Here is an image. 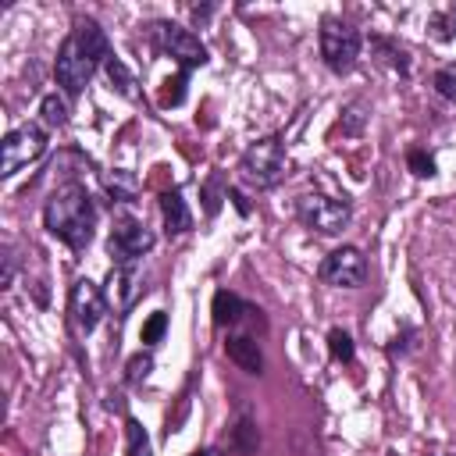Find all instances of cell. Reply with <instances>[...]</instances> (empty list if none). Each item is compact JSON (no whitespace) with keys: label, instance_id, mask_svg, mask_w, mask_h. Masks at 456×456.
Instances as JSON below:
<instances>
[{"label":"cell","instance_id":"obj_13","mask_svg":"<svg viewBox=\"0 0 456 456\" xmlns=\"http://www.w3.org/2000/svg\"><path fill=\"white\" fill-rule=\"evenodd\" d=\"M224 353H228V360H232L239 370H246V374H260V370H264L260 346H256L249 335H228Z\"/></svg>","mask_w":456,"mask_h":456},{"label":"cell","instance_id":"obj_19","mask_svg":"<svg viewBox=\"0 0 456 456\" xmlns=\"http://www.w3.org/2000/svg\"><path fill=\"white\" fill-rule=\"evenodd\" d=\"M328 349H331L335 360H346V363H349L353 353H356V349H353V338H349L342 328H331V331H328Z\"/></svg>","mask_w":456,"mask_h":456},{"label":"cell","instance_id":"obj_21","mask_svg":"<svg viewBox=\"0 0 456 456\" xmlns=\"http://www.w3.org/2000/svg\"><path fill=\"white\" fill-rule=\"evenodd\" d=\"M256 428H253V420L249 417H242L239 420V428H235V449H242V452H253L256 449Z\"/></svg>","mask_w":456,"mask_h":456},{"label":"cell","instance_id":"obj_11","mask_svg":"<svg viewBox=\"0 0 456 456\" xmlns=\"http://www.w3.org/2000/svg\"><path fill=\"white\" fill-rule=\"evenodd\" d=\"M142 296V267L139 264H118L107 274V299L118 310H128Z\"/></svg>","mask_w":456,"mask_h":456},{"label":"cell","instance_id":"obj_27","mask_svg":"<svg viewBox=\"0 0 456 456\" xmlns=\"http://www.w3.org/2000/svg\"><path fill=\"white\" fill-rule=\"evenodd\" d=\"M203 196H207V214H217V207H221V192H217V178H210V182L203 185Z\"/></svg>","mask_w":456,"mask_h":456},{"label":"cell","instance_id":"obj_28","mask_svg":"<svg viewBox=\"0 0 456 456\" xmlns=\"http://www.w3.org/2000/svg\"><path fill=\"white\" fill-rule=\"evenodd\" d=\"M435 25H438V28H435L438 39H452V36H456V18H435Z\"/></svg>","mask_w":456,"mask_h":456},{"label":"cell","instance_id":"obj_3","mask_svg":"<svg viewBox=\"0 0 456 456\" xmlns=\"http://www.w3.org/2000/svg\"><path fill=\"white\" fill-rule=\"evenodd\" d=\"M285 167H289V157H285V142L281 135H264L256 139L242 160H239V178L249 185V189H274L281 178H285Z\"/></svg>","mask_w":456,"mask_h":456},{"label":"cell","instance_id":"obj_15","mask_svg":"<svg viewBox=\"0 0 456 456\" xmlns=\"http://www.w3.org/2000/svg\"><path fill=\"white\" fill-rule=\"evenodd\" d=\"M103 189H107V196H110L114 203H132L135 192H139V182H135V175H128V171H107V175H103Z\"/></svg>","mask_w":456,"mask_h":456},{"label":"cell","instance_id":"obj_16","mask_svg":"<svg viewBox=\"0 0 456 456\" xmlns=\"http://www.w3.org/2000/svg\"><path fill=\"white\" fill-rule=\"evenodd\" d=\"M103 71H107L110 86H114L125 100H135V96H139V89H135V75L125 68V61H121V57H114V53H110V57H107V64H103Z\"/></svg>","mask_w":456,"mask_h":456},{"label":"cell","instance_id":"obj_6","mask_svg":"<svg viewBox=\"0 0 456 456\" xmlns=\"http://www.w3.org/2000/svg\"><path fill=\"white\" fill-rule=\"evenodd\" d=\"M153 242H157V239H153V232H150L142 221L121 214V217H114V224H110L107 253L114 256V264H139V256H146V253L153 249Z\"/></svg>","mask_w":456,"mask_h":456},{"label":"cell","instance_id":"obj_26","mask_svg":"<svg viewBox=\"0 0 456 456\" xmlns=\"http://www.w3.org/2000/svg\"><path fill=\"white\" fill-rule=\"evenodd\" d=\"M150 367H153V356H150V353H135V356L128 360V381H142V378L150 374Z\"/></svg>","mask_w":456,"mask_h":456},{"label":"cell","instance_id":"obj_25","mask_svg":"<svg viewBox=\"0 0 456 456\" xmlns=\"http://www.w3.org/2000/svg\"><path fill=\"white\" fill-rule=\"evenodd\" d=\"M185 78H189V71H182L175 82H167V93H164V107H178L182 100H185Z\"/></svg>","mask_w":456,"mask_h":456},{"label":"cell","instance_id":"obj_30","mask_svg":"<svg viewBox=\"0 0 456 456\" xmlns=\"http://www.w3.org/2000/svg\"><path fill=\"white\" fill-rule=\"evenodd\" d=\"M228 200L239 207V214H249V207H246V200H242V192H235V189H228Z\"/></svg>","mask_w":456,"mask_h":456},{"label":"cell","instance_id":"obj_8","mask_svg":"<svg viewBox=\"0 0 456 456\" xmlns=\"http://www.w3.org/2000/svg\"><path fill=\"white\" fill-rule=\"evenodd\" d=\"M46 153V132L39 125H18L14 132L4 135V160H0V175L11 178L18 175L25 164L39 160Z\"/></svg>","mask_w":456,"mask_h":456},{"label":"cell","instance_id":"obj_7","mask_svg":"<svg viewBox=\"0 0 456 456\" xmlns=\"http://www.w3.org/2000/svg\"><path fill=\"white\" fill-rule=\"evenodd\" d=\"M150 32H153L157 46H160L164 53H171V57L182 64V71L200 68V64L210 61V53H207V46L200 43V36H192L189 28H182V25H175V21H153Z\"/></svg>","mask_w":456,"mask_h":456},{"label":"cell","instance_id":"obj_10","mask_svg":"<svg viewBox=\"0 0 456 456\" xmlns=\"http://www.w3.org/2000/svg\"><path fill=\"white\" fill-rule=\"evenodd\" d=\"M68 310H71V321L78 324V331H96V324L107 314V292L96 281L78 278L68 292Z\"/></svg>","mask_w":456,"mask_h":456},{"label":"cell","instance_id":"obj_20","mask_svg":"<svg viewBox=\"0 0 456 456\" xmlns=\"http://www.w3.org/2000/svg\"><path fill=\"white\" fill-rule=\"evenodd\" d=\"M435 89H438V96L456 103V64H445L435 71Z\"/></svg>","mask_w":456,"mask_h":456},{"label":"cell","instance_id":"obj_1","mask_svg":"<svg viewBox=\"0 0 456 456\" xmlns=\"http://www.w3.org/2000/svg\"><path fill=\"white\" fill-rule=\"evenodd\" d=\"M107 57H110V43H107V32L100 28V21L78 18L57 50V64H53L57 86L68 96H78L89 86V78L96 75V68L107 64Z\"/></svg>","mask_w":456,"mask_h":456},{"label":"cell","instance_id":"obj_4","mask_svg":"<svg viewBox=\"0 0 456 456\" xmlns=\"http://www.w3.org/2000/svg\"><path fill=\"white\" fill-rule=\"evenodd\" d=\"M296 214H299V221H303L310 232H321V235H338V232L353 221L349 200L324 196V192H306V196H299V200H296Z\"/></svg>","mask_w":456,"mask_h":456},{"label":"cell","instance_id":"obj_12","mask_svg":"<svg viewBox=\"0 0 456 456\" xmlns=\"http://www.w3.org/2000/svg\"><path fill=\"white\" fill-rule=\"evenodd\" d=\"M160 214H164V232L167 235H185L192 228V214H189V203H185L182 189H167L160 196Z\"/></svg>","mask_w":456,"mask_h":456},{"label":"cell","instance_id":"obj_17","mask_svg":"<svg viewBox=\"0 0 456 456\" xmlns=\"http://www.w3.org/2000/svg\"><path fill=\"white\" fill-rule=\"evenodd\" d=\"M39 114L50 128H61V125H68V100L57 96V93H46L43 103H39Z\"/></svg>","mask_w":456,"mask_h":456},{"label":"cell","instance_id":"obj_9","mask_svg":"<svg viewBox=\"0 0 456 456\" xmlns=\"http://www.w3.org/2000/svg\"><path fill=\"white\" fill-rule=\"evenodd\" d=\"M317 278L324 285H335V289H360L367 278V260L356 246H338L321 260Z\"/></svg>","mask_w":456,"mask_h":456},{"label":"cell","instance_id":"obj_31","mask_svg":"<svg viewBox=\"0 0 456 456\" xmlns=\"http://www.w3.org/2000/svg\"><path fill=\"white\" fill-rule=\"evenodd\" d=\"M192 456H207V452H192Z\"/></svg>","mask_w":456,"mask_h":456},{"label":"cell","instance_id":"obj_29","mask_svg":"<svg viewBox=\"0 0 456 456\" xmlns=\"http://www.w3.org/2000/svg\"><path fill=\"white\" fill-rule=\"evenodd\" d=\"M11 281H14V253H11V249H4V278H0V285H4V289H11Z\"/></svg>","mask_w":456,"mask_h":456},{"label":"cell","instance_id":"obj_14","mask_svg":"<svg viewBox=\"0 0 456 456\" xmlns=\"http://www.w3.org/2000/svg\"><path fill=\"white\" fill-rule=\"evenodd\" d=\"M246 314H256V310H253L246 299H239L235 292H224V289H221V292L214 296V324H217V328L239 324Z\"/></svg>","mask_w":456,"mask_h":456},{"label":"cell","instance_id":"obj_5","mask_svg":"<svg viewBox=\"0 0 456 456\" xmlns=\"http://www.w3.org/2000/svg\"><path fill=\"white\" fill-rule=\"evenodd\" d=\"M321 57L335 75H346L360 57V32L338 18H324L321 25Z\"/></svg>","mask_w":456,"mask_h":456},{"label":"cell","instance_id":"obj_24","mask_svg":"<svg viewBox=\"0 0 456 456\" xmlns=\"http://www.w3.org/2000/svg\"><path fill=\"white\" fill-rule=\"evenodd\" d=\"M406 160H410V171L413 175H420V178H431L435 175V157H428L424 150H410Z\"/></svg>","mask_w":456,"mask_h":456},{"label":"cell","instance_id":"obj_23","mask_svg":"<svg viewBox=\"0 0 456 456\" xmlns=\"http://www.w3.org/2000/svg\"><path fill=\"white\" fill-rule=\"evenodd\" d=\"M164 331H167V314H160V310H157V314H150V321L142 324V342H146V346H153V342H160V335H164Z\"/></svg>","mask_w":456,"mask_h":456},{"label":"cell","instance_id":"obj_22","mask_svg":"<svg viewBox=\"0 0 456 456\" xmlns=\"http://www.w3.org/2000/svg\"><path fill=\"white\" fill-rule=\"evenodd\" d=\"M374 46H378V50H381V53H388V57H385V61H388V64H392V68H399V71H403V75H406V71H410V57H406V50H399V46H392V43H388V39H374Z\"/></svg>","mask_w":456,"mask_h":456},{"label":"cell","instance_id":"obj_2","mask_svg":"<svg viewBox=\"0 0 456 456\" xmlns=\"http://www.w3.org/2000/svg\"><path fill=\"white\" fill-rule=\"evenodd\" d=\"M43 224L64 246L86 249L93 242V228H96V207H93V196L86 192V185L68 182L57 192H50V200L43 207Z\"/></svg>","mask_w":456,"mask_h":456},{"label":"cell","instance_id":"obj_18","mask_svg":"<svg viewBox=\"0 0 456 456\" xmlns=\"http://www.w3.org/2000/svg\"><path fill=\"white\" fill-rule=\"evenodd\" d=\"M125 438H128V456H153L150 435H146V428H142L135 417L125 420Z\"/></svg>","mask_w":456,"mask_h":456}]
</instances>
